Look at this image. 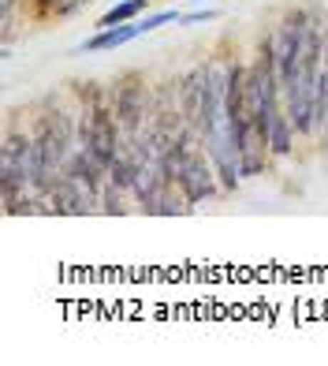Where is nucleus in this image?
Here are the masks:
<instances>
[{"label": "nucleus", "mask_w": 328, "mask_h": 366, "mask_svg": "<svg viewBox=\"0 0 328 366\" xmlns=\"http://www.w3.org/2000/svg\"><path fill=\"white\" fill-rule=\"evenodd\" d=\"M212 19H217V8H198V11L179 15V23H183V26H198V23H212Z\"/></svg>", "instance_id": "nucleus-8"}, {"label": "nucleus", "mask_w": 328, "mask_h": 366, "mask_svg": "<svg viewBox=\"0 0 328 366\" xmlns=\"http://www.w3.org/2000/svg\"><path fill=\"white\" fill-rule=\"evenodd\" d=\"M127 191H120L116 183H105V191H101V213H112V217H123L127 213Z\"/></svg>", "instance_id": "nucleus-6"}, {"label": "nucleus", "mask_w": 328, "mask_h": 366, "mask_svg": "<svg viewBox=\"0 0 328 366\" xmlns=\"http://www.w3.org/2000/svg\"><path fill=\"white\" fill-rule=\"evenodd\" d=\"M108 105L116 112L123 135L138 139L145 131V124H150V112H153V86L145 82L142 71H127L108 86Z\"/></svg>", "instance_id": "nucleus-1"}, {"label": "nucleus", "mask_w": 328, "mask_h": 366, "mask_svg": "<svg viewBox=\"0 0 328 366\" xmlns=\"http://www.w3.org/2000/svg\"><path fill=\"white\" fill-rule=\"evenodd\" d=\"M142 38V23H120V26H105V30H97V34H90L86 41H82L75 53H108V49H120L127 41H135Z\"/></svg>", "instance_id": "nucleus-3"}, {"label": "nucleus", "mask_w": 328, "mask_h": 366, "mask_svg": "<svg viewBox=\"0 0 328 366\" xmlns=\"http://www.w3.org/2000/svg\"><path fill=\"white\" fill-rule=\"evenodd\" d=\"M190 4H205V0H190Z\"/></svg>", "instance_id": "nucleus-10"}, {"label": "nucleus", "mask_w": 328, "mask_h": 366, "mask_svg": "<svg viewBox=\"0 0 328 366\" xmlns=\"http://www.w3.org/2000/svg\"><path fill=\"white\" fill-rule=\"evenodd\" d=\"M45 202H48V213H56V217H86V213H101L97 198L71 176H60L53 187L45 191Z\"/></svg>", "instance_id": "nucleus-2"}, {"label": "nucleus", "mask_w": 328, "mask_h": 366, "mask_svg": "<svg viewBox=\"0 0 328 366\" xmlns=\"http://www.w3.org/2000/svg\"><path fill=\"white\" fill-rule=\"evenodd\" d=\"M142 34H153L157 26H164V23H179V11L175 8H164V11H150V15H142Z\"/></svg>", "instance_id": "nucleus-7"}, {"label": "nucleus", "mask_w": 328, "mask_h": 366, "mask_svg": "<svg viewBox=\"0 0 328 366\" xmlns=\"http://www.w3.org/2000/svg\"><path fill=\"white\" fill-rule=\"evenodd\" d=\"M294 139H299V131H294V124L287 120V112H280L272 120V127H269V139H265L269 157H287L294 149Z\"/></svg>", "instance_id": "nucleus-4"}, {"label": "nucleus", "mask_w": 328, "mask_h": 366, "mask_svg": "<svg viewBox=\"0 0 328 366\" xmlns=\"http://www.w3.org/2000/svg\"><path fill=\"white\" fill-rule=\"evenodd\" d=\"M145 8H150V0H120V4H112V8L101 15V19H97V30L120 26V23H135Z\"/></svg>", "instance_id": "nucleus-5"}, {"label": "nucleus", "mask_w": 328, "mask_h": 366, "mask_svg": "<svg viewBox=\"0 0 328 366\" xmlns=\"http://www.w3.org/2000/svg\"><path fill=\"white\" fill-rule=\"evenodd\" d=\"M19 0H0V26H4V34H8V23H11V11Z\"/></svg>", "instance_id": "nucleus-9"}]
</instances>
